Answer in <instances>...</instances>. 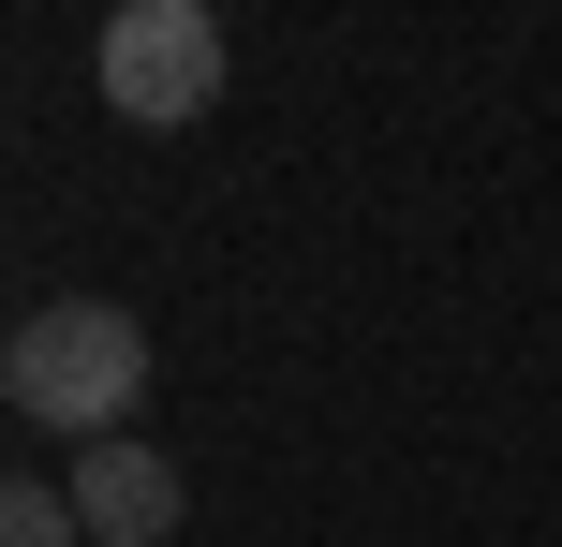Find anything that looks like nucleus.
Instances as JSON below:
<instances>
[{"instance_id": "nucleus-4", "label": "nucleus", "mask_w": 562, "mask_h": 547, "mask_svg": "<svg viewBox=\"0 0 562 547\" xmlns=\"http://www.w3.org/2000/svg\"><path fill=\"white\" fill-rule=\"evenodd\" d=\"M0 547H89L75 489H45V474H0Z\"/></svg>"}, {"instance_id": "nucleus-1", "label": "nucleus", "mask_w": 562, "mask_h": 547, "mask_svg": "<svg viewBox=\"0 0 562 547\" xmlns=\"http://www.w3.org/2000/svg\"><path fill=\"white\" fill-rule=\"evenodd\" d=\"M0 400L30 414V430L59 444H119L148 400V326L119 311V296H45V311H15V341H0Z\"/></svg>"}, {"instance_id": "nucleus-3", "label": "nucleus", "mask_w": 562, "mask_h": 547, "mask_svg": "<svg viewBox=\"0 0 562 547\" xmlns=\"http://www.w3.org/2000/svg\"><path fill=\"white\" fill-rule=\"evenodd\" d=\"M75 518H89V547H164L178 518H193V489H178V459L164 444H75Z\"/></svg>"}, {"instance_id": "nucleus-2", "label": "nucleus", "mask_w": 562, "mask_h": 547, "mask_svg": "<svg viewBox=\"0 0 562 547\" xmlns=\"http://www.w3.org/2000/svg\"><path fill=\"white\" fill-rule=\"evenodd\" d=\"M89 89H104L134 134L207 118V104H223V15H207V0H119L104 45H89Z\"/></svg>"}]
</instances>
